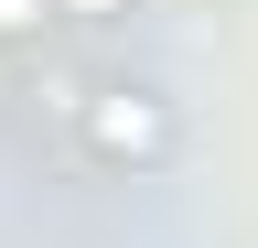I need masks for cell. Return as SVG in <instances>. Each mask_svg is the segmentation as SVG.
I'll list each match as a JSON object with an SVG mask.
<instances>
[{
    "instance_id": "cell-2",
    "label": "cell",
    "mask_w": 258,
    "mask_h": 248,
    "mask_svg": "<svg viewBox=\"0 0 258 248\" xmlns=\"http://www.w3.org/2000/svg\"><path fill=\"white\" fill-rule=\"evenodd\" d=\"M54 22V0H0V43H22V33H43Z\"/></svg>"
},
{
    "instance_id": "cell-3",
    "label": "cell",
    "mask_w": 258,
    "mask_h": 248,
    "mask_svg": "<svg viewBox=\"0 0 258 248\" xmlns=\"http://www.w3.org/2000/svg\"><path fill=\"white\" fill-rule=\"evenodd\" d=\"M54 11H76V22H118L129 0H54Z\"/></svg>"
},
{
    "instance_id": "cell-1",
    "label": "cell",
    "mask_w": 258,
    "mask_h": 248,
    "mask_svg": "<svg viewBox=\"0 0 258 248\" xmlns=\"http://www.w3.org/2000/svg\"><path fill=\"white\" fill-rule=\"evenodd\" d=\"M76 130H86L97 162H118V173H161L183 151V119H172V97H151V86H86Z\"/></svg>"
}]
</instances>
